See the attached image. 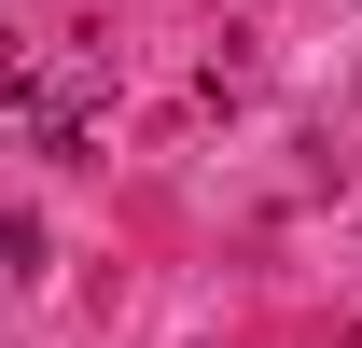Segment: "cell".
Returning <instances> with one entry per match:
<instances>
[]
</instances>
